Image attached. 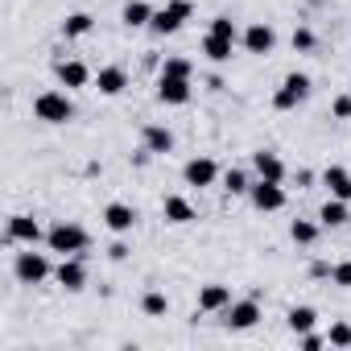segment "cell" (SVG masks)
I'll return each mask as SVG.
<instances>
[{
  "label": "cell",
  "instance_id": "1",
  "mask_svg": "<svg viewBox=\"0 0 351 351\" xmlns=\"http://www.w3.org/2000/svg\"><path fill=\"white\" fill-rule=\"evenodd\" d=\"M46 248L58 252V256H83L91 248V236H87V228H79L71 219H58L54 228H46Z\"/></svg>",
  "mask_w": 351,
  "mask_h": 351
},
{
  "label": "cell",
  "instance_id": "2",
  "mask_svg": "<svg viewBox=\"0 0 351 351\" xmlns=\"http://www.w3.org/2000/svg\"><path fill=\"white\" fill-rule=\"evenodd\" d=\"M310 91H314V79L302 75V71H289V75L281 79V87L273 91V108H277V112H293V108H302V104L310 99Z\"/></svg>",
  "mask_w": 351,
  "mask_h": 351
},
{
  "label": "cell",
  "instance_id": "3",
  "mask_svg": "<svg viewBox=\"0 0 351 351\" xmlns=\"http://www.w3.org/2000/svg\"><path fill=\"white\" fill-rule=\"evenodd\" d=\"M13 277H17L21 285H42L46 277H54V265H50L46 252H34V244H29L25 252L13 256Z\"/></svg>",
  "mask_w": 351,
  "mask_h": 351
},
{
  "label": "cell",
  "instance_id": "4",
  "mask_svg": "<svg viewBox=\"0 0 351 351\" xmlns=\"http://www.w3.org/2000/svg\"><path fill=\"white\" fill-rule=\"evenodd\" d=\"M195 17V5L191 0H169L165 9H157L153 13V21H149V34H157V38H169V34H178L186 21Z\"/></svg>",
  "mask_w": 351,
  "mask_h": 351
},
{
  "label": "cell",
  "instance_id": "5",
  "mask_svg": "<svg viewBox=\"0 0 351 351\" xmlns=\"http://www.w3.org/2000/svg\"><path fill=\"white\" fill-rule=\"evenodd\" d=\"M34 116H38L42 124H71V120H75V104H71L66 91H42V95L34 99Z\"/></svg>",
  "mask_w": 351,
  "mask_h": 351
},
{
  "label": "cell",
  "instance_id": "6",
  "mask_svg": "<svg viewBox=\"0 0 351 351\" xmlns=\"http://www.w3.org/2000/svg\"><path fill=\"white\" fill-rule=\"evenodd\" d=\"M256 322H261V302L256 298H240V302H232L223 310V326L228 330H252Z\"/></svg>",
  "mask_w": 351,
  "mask_h": 351
},
{
  "label": "cell",
  "instance_id": "7",
  "mask_svg": "<svg viewBox=\"0 0 351 351\" xmlns=\"http://www.w3.org/2000/svg\"><path fill=\"white\" fill-rule=\"evenodd\" d=\"M182 182L186 186H215L219 182V161L215 157H191L186 165H182Z\"/></svg>",
  "mask_w": 351,
  "mask_h": 351
},
{
  "label": "cell",
  "instance_id": "8",
  "mask_svg": "<svg viewBox=\"0 0 351 351\" xmlns=\"http://www.w3.org/2000/svg\"><path fill=\"white\" fill-rule=\"evenodd\" d=\"M191 95H195V83H191V79L157 75V99H161L165 108H182V104H191Z\"/></svg>",
  "mask_w": 351,
  "mask_h": 351
},
{
  "label": "cell",
  "instance_id": "9",
  "mask_svg": "<svg viewBox=\"0 0 351 351\" xmlns=\"http://www.w3.org/2000/svg\"><path fill=\"white\" fill-rule=\"evenodd\" d=\"M54 75H58V83H62L66 91H79V87L95 83L91 66H87V62H79V58H58V62H54Z\"/></svg>",
  "mask_w": 351,
  "mask_h": 351
},
{
  "label": "cell",
  "instance_id": "10",
  "mask_svg": "<svg viewBox=\"0 0 351 351\" xmlns=\"http://www.w3.org/2000/svg\"><path fill=\"white\" fill-rule=\"evenodd\" d=\"M248 199H252V207L256 211H281L285 207V186L281 182H265V178H256L252 182V191H248Z\"/></svg>",
  "mask_w": 351,
  "mask_h": 351
},
{
  "label": "cell",
  "instance_id": "11",
  "mask_svg": "<svg viewBox=\"0 0 351 351\" xmlns=\"http://www.w3.org/2000/svg\"><path fill=\"white\" fill-rule=\"evenodd\" d=\"M54 281H58L66 293H79V289L87 285V265H83V256H62V261L54 265Z\"/></svg>",
  "mask_w": 351,
  "mask_h": 351
},
{
  "label": "cell",
  "instance_id": "12",
  "mask_svg": "<svg viewBox=\"0 0 351 351\" xmlns=\"http://www.w3.org/2000/svg\"><path fill=\"white\" fill-rule=\"evenodd\" d=\"M136 219H141V215H136L132 203H108V207H104V228H108L112 236H128V232L136 228Z\"/></svg>",
  "mask_w": 351,
  "mask_h": 351
},
{
  "label": "cell",
  "instance_id": "13",
  "mask_svg": "<svg viewBox=\"0 0 351 351\" xmlns=\"http://www.w3.org/2000/svg\"><path fill=\"white\" fill-rule=\"evenodd\" d=\"M5 240L9 244H38V240H46V232H42V223L34 215H9Z\"/></svg>",
  "mask_w": 351,
  "mask_h": 351
},
{
  "label": "cell",
  "instance_id": "14",
  "mask_svg": "<svg viewBox=\"0 0 351 351\" xmlns=\"http://www.w3.org/2000/svg\"><path fill=\"white\" fill-rule=\"evenodd\" d=\"M240 42H244L248 54H273V46H277V29L265 25V21H252V25L240 34Z\"/></svg>",
  "mask_w": 351,
  "mask_h": 351
},
{
  "label": "cell",
  "instance_id": "15",
  "mask_svg": "<svg viewBox=\"0 0 351 351\" xmlns=\"http://www.w3.org/2000/svg\"><path fill=\"white\" fill-rule=\"evenodd\" d=\"M252 169H256V178H265V182H285V161L273 153V149H256L252 153Z\"/></svg>",
  "mask_w": 351,
  "mask_h": 351
},
{
  "label": "cell",
  "instance_id": "16",
  "mask_svg": "<svg viewBox=\"0 0 351 351\" xmlns=\"http://www.w3.org/2000/svg\"><path fill=\"white\" fill-rule=\"evenodd\" d=\"M232 302H236V298H232V285L211 281V285H203V289H199V310H203V314H223Z\"/></svg>",
  "mask_w": 351,
  "mask_h": 351
},
{
  "label": "cell",
  "instance_id": "17",
  "mask_svg": "<svg viewBox=\"0 0 351 351\" xmlns=\"http://www.w3.org/2000/svg\"><path fill=\"white\" fill-rule=\"evenodd\" d=\"M161 215H165V223H173V228H182V223H195V219H199L195 203H191V199H182V195H165Z\"/></svg>",
  "mask_w": 351,
  "mask_h": 351
},
{
  "label": "cell",
  "instance_id": "18",
  "mask_svg": "<svg viewBox=\"0 0 351 351\" xmlns=\"http://www.w3.org/2000/svg\"><path fill=\"white\" fill-rule=\"evenodd\" d=\"M322 186H326L335 199L351 203V169H343V165H326V169H322Z\"/></svg>",
  "mask_w": 351,
  "mask_h": 351
},
{
  "label": "cell",
  "instance_id": "19",
  "mask_svg": "<svg viewBox=\"0 0 351 351\" xmlns=\"http://www.w3.org/2000/svg\"><path fill=\"white\" fill-rule=\"evenodd\" d=\"M128 87V71L124 66H99L95 71V91L99 95H120Z\"/></svg>",
  "mask_w": 351,
  "mask_h": 351
},
{
  "label": "cell",
  "instance_id": "20",
  "mask_svg": "<svg viewBox=\"0 0 351 351\" xmlns=\"http://www.w3.org/2000/svg\"><path fill=\"white\" fill-rule=\"evenodd\" d=\"M232 54H236V42H232V38H219V34H207V38H203V58H207V62L223 66V62H232Z\"/></svg>",
  "mask_w": 351,
  "mask_h": 351
},
{
  "label": "cell",
  "instance_id": "21",
  "mask_svg": "<svg viewBox=\"0 0 351 351\" xmlns=\"http://www.w3.org/2000/svg\"><path fill=\"white\" fill-rule=\"evenodd\" d=\"M141 145H145L149 153H173V132H169L165 124H145V128H141Z\"/></svg>",
  "mask_w": 351,
  "mask_h": 351
},
{
  "label": "cell",
  "instance_id": "22",
  "mask_svg": "<svg viewBox=\"0 0 351 351\" xmlns=\"http://www.w3.org/2000/svg\"><path fill=\"white\" fill-rule=\"evenodd\" d=\"M318 223H322V228H347V223H351V203H343V199L330 195V199L322 203V211H318Z\"/></svg>",
  "mask_w": 351,
  "mask_h": 351
},
{
  "label": "cell",
  "instance_id": "23",
  "mask_svg": "<svg viewBox=\"0 0 351 351\" xmlns=\"http://www.w3.org/2000/svg\"><path fill=\"white\" fill-rule=\"evenodd\" d=\"M153 13H157V9H149L145 0H128V5L120 9V21H124V29H149Z\"/></svg>",
  "mask_w": 351,
  "mask_h": 351
},
{
  "label": "cell",
  "instance_id": "24",
  "mask_svg": "<svg viewBox=\"0 0 351 351\" xmlns=\"http://www.w3.org/2000/svg\"><path fill=\"white\" fill-rule=\"evenodd\" d=\"M248 191H252V178H248V169L232 165V169L223 173V195H228V199H244Z\"/></svg>",
  "mask_w": 351,
  "mask_h": 351
},
{
  "label": "cell",
  "instance_id": "25",
  "mask_svg": "<svg viewBox=\"0 0 351 351\" xmlns=\"http://www.w3.org/2000/svg\"><path fill=\"white\" fill-rule=\"evenodd\" d=\"M285 326H289L293 335H306V330L318 326V310H314V306H293V310L285 314Z\"/></svg>",
  "mask_w": 351,
  "mask_h": 351
},
{
  "label": "cell",
  "instance_id": "26",
  "mask_svg": "<svg viewBox=\"0 0 351 351\" xmlns=\"http://www.w3.org/2000/svg\"><path fill=\"white\" fill-rule=\"evenodd\" d=\"M318 236H322V223H314V219H293V223H289V240L302 244V248L318 244Z\"/></svg>",
  "mask_w": 351,
  "mask_h": 351
},
{
  "label": "cell",
  "instance_id": "27",
  "mask_svg": "<svg viewBox=\"0 0 351 351\" xmlns=\"http://www.w3.org/2000/svg\"><path fill=\"white\" fill-rule=\"evenodd\" d=\"M91 29H95V17H91V13H71V17L62 21V38H66V42H75V38H87Z\"/></svg>",
  "mask_w": 351,
  "mask_h": 351
},
{
  "label": "cell",
  "instance_id": "28",
  "mask_svg": "<svg viewBox=\"0 0 351 351\" xmlns=\"http://www.w3.org/2000/svg\"><path fill=\"white\" fill-rule=\"evenodd\" d=\"M161 75H173V79H191V75H195V62H191L186 54H169V58L161 62Z\"/></svg>",
  "mask_w": 351,
  "mask_h": 351
},
{
  "label": "cell",
  "instance_id": "29",
  "mask_svg": "<svg viewBox=\"0 0 351 351\" xmlns=\"http://www.w3.org/2000/svg\"><path fill=\"white\" fill-rule=\"evenodd\" d=\"M141 310H145L149 318H165V314H169V298H165L161 289H149V293L141 298Z\"/></svg>",
  "mask_w": 351,
  "mask_h": 351
},
{
  "label": "cell",
  "instance_id": "30",
  "mask_svg": "<svg viewBox=\"0 0 351 351\" xmlns=\"http://www.w3.org/2000/svg\"><path fill=\"white\" fill-rule=\"evenodd\" d=\"M293 50H298V54H314V50H318V38H314L310 25H298V29H293Z\"/></svg>",
  "mask_w": 351,
  "mask_h": 351
},
{
  "label": "cell",
  "instance_id": "31",
  "mask_svg": "<svg viewBox=\"0 0 351 351\" xmlns=\"http://www.w3.org/2000/svg\"><path fill=\"white\" fill-rule=\"evenodd\" d=\"M326 343H330V347H351V322H330Z\"/></svg>",
  "mask_w": 351,
  "mask_h": 351
},
{
  "label": "cell",
  "instance_id": "32",
  "mask_svg": "<svg viewBox=\"0 0 351 351\" xmlns=\"http://www.w3.org/2000/svg\"><path fill=\"white\" fill-rule=\"evenodd\" d=\"M207 34H219V38H232V42L240 38V29H236V21H232V17H215Z\"/></svg>",
  "mask_w": 351,
  "mask_h": 351
},
{
  "label": "cell",
  "instance_id": "33",
  "mask_svg": "<svg viewBox=\"0 0 351 351\" xmlns=\"http://www.w3.org/2000/svg\"><path fill=\"white\" fill-rule=\"evenodd\" d=\"M330 281H335V285H343V289H351V256H347V261H339V265L330 269Z\"/></svg>",
  "mask_w": 351,
  "mask_h": 351
},
{
  "label": "cell",
  "instance_id": "34",
  "mask_svg": "<svg viewBox=\"0 0 351 351\" xmlns=\"http://www.w3.org/2000/svg\"><path fill=\"white\" fill-rule=\"evenodd\" d=\"M298 347H302V351H318V347H326V335L306 330V335H298Z\"/></svg>",
  "mask_w": 351,
  "mask_h": 351
},
{
  "label": "cell",
  "instance_id": "35",
  "mask_svg": "<svg viewBox=\"0 0 351 351\" xmlns=\"http://www.w3.org/2000/svg\"><path fill=\"white\" fill-rule=\"evenodd\" d=\"M330 112H335V120H351V91L347 95H335L330 99Z\"/></svg>",
  "mask_w": 351,
  "mask_h": 351
},
{
  "label": "cell",
  "instance_id": "36",
  "mask_svg": "<svg viewBox=\"0 0 351 351\" xmlns=\"http://www.w3.org/2000/svg\"><path fill=\"white\" fill-rule=\"evenodd\" d=\"M108 256H112V261H128V244H124V236L108 244Z\"/></svg>",
  "mask_w": 351,
  "mask_h": 351
},
{
  "label": "cell",
  "instance_id": "37",
  "mask_svg": "<svg viewBox=\"0 0 351 351\" xmlns=\"http://www.w3.org/2000/svg\"><path fill=\"white\" fill-rule=\"evenodd\" d=\"M330 269H335L330 261H314V265H310V277H314V281H322V277H330Z\"/></svg>",
  "mask_w": 351,
  "mask_h": 351
},
{
  "label": "cell",
  "instance_id": "38",
  "mask_svg": "<svg viewBox=\"0 0 351 351\" xmlns=\"http://www.w3.org/2000/svg\"><path fill=\"white\" fill-rule=\"evenodd\" d=\"M153 157H157V153H149V149L141 145V153H132V165H136V169H145V165H149Z\"/></svg>",
  "mask_w": 351,
  "mask_h": 351
},
{
  "label": "cell",
  "instance_id": "39",
  "mask_svg": "<svg viewBox=\"0 0 351 351\" xmlns=\"http://www.w3.org/2000/svg\"><path fill=\"white\" fill-rule=\"evenodd\" d=\"M347 91H351V87H347Z\"/></svg>",
  "mask_w": 351,
  "mask_h": 351
}]
</instances>
